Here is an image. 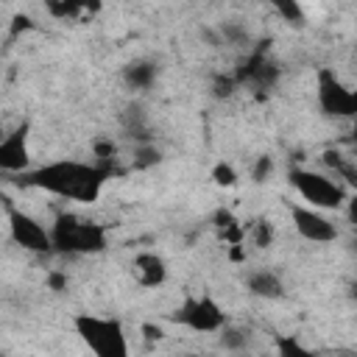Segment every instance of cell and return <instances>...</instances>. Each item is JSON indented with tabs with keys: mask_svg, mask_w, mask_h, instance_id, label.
<instances>
[{
	"mask_svg": "<svg viewBox=\"0 0 357 357\" xmlns=\"http://www.w3.org/2000/svg\"><path fill=\"white\" fill-rule=\"evenodd\" d=\"M218 340H220V346H223L226 351H240V349H245V343H248V332L240 329V326H223Z\"/></svg>",
	"mask_w": 357,
	"mask_h": 357,
	"instance_id": "5bb4252c",
	"label": "cell"
},
{
	"mask_svg": "<svg viewBox=\"0 0 357 357\" xmlns=\"http://www.w3.org/2000/svg\"><path fill=\"white\" fill-rule=\"evenodd\" d=\"M159 75V64L151 59H137L123 70V78L131 89H148Z\"/></svg>",
	"mask_w": 357,
	"mask_h": 357,
	"instance_id": "4fadbf2b",
	"label": "cell"
},
{
	"mask_svg": "<svg viewBox=\"0 0 357 357\" xmlns=\"http://www.w3.org/2000/svg\"><path fill=\"white\" fill-rule=\"evenodd\" d=\"M47 287H50V290H64V287H67V276H64V273H56V271L47 273Z\"/></svg>",
	"mask_w": 357,
	"mask_h": 357,
	"instance_id": "cb8c5ba5",
	"label": "cell"
},
{
	"mask_svg": "<svg viewBox=\"0 0 357 357\" xmlns=\"http://www.w3.org/2000/svg\"><path fill=\"white\" fill-rule=\"evenodd\" d=\"M251 237H254V245L257 248H268L273 243V226L268 220H257L254 229H251Z\"/></svg>",
	"mask_w": 357,
	"mask_h": 357,
	"instance_id": "d6986e66",
	"label": "cell"
},
{
	"mask_svg": "<svg viewBox=\"0 0 357 357\" xmlns=\"http://www.w3.org/2000/svg\"><path fill=\"white\" fill-rule=\"evenodd\" d=\"M346 215H349V223L357 229V192L349 198V206H346Z\"/></svg>",
	"mask_w": 357,
	"mask_h": 357,
	"instance_id": "d4e9b609",
	"label": "cell"
},
{
	"mask_svg": "<svg viewBox=\"0 0 357 357\" xmlns=\"http://www.w3.org/2000/svg\"><path fill=\"white\" fill-rule=\"evenodd\" d=\"M349 296H351V298H354V301H357V282H354V284H351V287H349Z\"/></svg>",
	"mask_w": 357,
	"mask_h": 357,
	"instance_id": "83f0119b",
	"label": "cell"
},
{
	"mask_svg": "<svg viewBox=\"0 0 357 357\" xmlns=\"http://www.w3.org/2000/svg\"><path fill=\"white\" fill-rule=\"evenodd\" d=\"M178 324H184L192 332H220L226 326V312L215 304L212 296H201V298H187L176 315Z\"/></svg>",
	"mask_w": 357,
	"mask_h": 357,
	"instance_id": "52a82bcc",
	"label": "cell"
},
{
	"mask_svg": "<svg viewBox=\"0 0 357 357\" xmlns=\"http://www.w3.org/2000/svg\"><path fill=\"white\" fill-rule=\"evenodd\" d=\"M318 103L329 117H357V89H346L332 70L318 73Z\"/></svg>",
	"mask_w": 357,
	"mask_h": 357,
	"instance_id": "8992f818",
	"label": "cell"
},
{
	"mask_svg": "<svg viewBox=\"0 0 357 357\" xmlns=\"http://www.w3.org/2000/svg\"><path fill=\"white\" fill-rule=\"evenodd\" d=\"M351 137L357 139V117H354V126H351Z\"/></svg>",
	"mask_w": 357,
	"mask_h": 357,
	"instance_id": "f1b7e54d",
	"label": "cell"
},
{
	"mask_svg": "<svg viewBox=\"0 0 357 357\" xmlns=\"http://www.w3.org/2000/svg\"><path fill=\"white\" fill-rule=\"evenodd\" d=\"M220 33H223V39H229L231 45L248 42V31H245L243 25H237V22H223V25H220Z\"/></svg>",
	"mask_w": 357,
	"mask_h": 357,
	"instance_id": "44dd1931",
	"label": "cell"
},
{
	"mask_svg": "<svg viewBox=\"0 0 357 357\" xmlns=\"http://www.w3.org/2000/svg\"><path fill=\"white\" fill-rule=\"evenodd\" d=\"M25 31V28H31V20L28 17H14V25H11V33H17V31Z\"/></svg>",
	"mask_w": 357,
	"mask_h": 357,
	"instance_id": "4316f807",
	"label": "cell"
},
{
	"mask_svg": "<svg viewBox=\"0 0 357 357\" xmlns=\"http://www.w3.org/2000/svg\"><path fill=\"white\" fill-rule=\"evenodd\" d=\"M290 218L296 231L310 243H332L337 237L335 223H329L318 209L312 206H290Z\"/></svg>",
	"mask_w": 357,
	"mask_h": 357,
	"instance_id": "ba28073f",
	"label": "cell"
},
{
	"mask_svg": "<svg viewBox=\"0 0 357 357\" xmlns=\"http://www.w3.org/2000/svg\"><path fill=\"white\" fill-rule=\"evenodd\" d=\"M120 123H123V128H126L128 137H137V139H139V145L151 142L148 114H145V109H142L139 103H128V106L123 109V114H120Z\"/></svg>",
	"mask_w": 357,
	"mask_h": 357,
	"instance_id": "7c38bea8",
	"label": "cell"
},
{
	"mask_svg": "<svg viewBox=\"0 0 357 357\" xmlns=\"http://www.w3.org/2000/svg\"><path fill=\"white\" fill-rule=\"evenodd\" d=\"M237 89V75H218L212 81V95L215 98H229Z\"/></svg>",
	"mask_w": 357,
	"mask_h": 357,
	"instance_id": "ffe728a7",
	"label": "cell"
},
{
	"mask_svg": "<svg viewBox=\"0 0 357 357\" xmlns=\"http://www.w3.org/2000/svg\"><path fill=\"white\" fill-rule=\"evenodd\" d=\"M245 287L251 296L257 298H282L284 296V284L273 271H248L245 273Z\"/></svg>",
	"mask_w": 357,
	"mask_h": 357,
	"instance_id": "8fae6325",
	"label": "cell"
},
{
	"mask_svg": "<svg viewBox=\"0 0 357 357\" xmlns=\"http://www.w3.org/2000/svg\"><path fill=\"white\" fill-rule=\"evenodd\" d=\"M351 248H354V251H357V240H354V243H351Z\"/></svg>",
	"mask_w": 357,
	"mask_h": 357,
	"instance_id": "f546056e",
	"label": "cell"
},
{
	"mask_svg": "<svg viewBox=\"0 0 357 357\" xmlns=\"http://www.w3.org/2000/svg\"><path fill=\"white\" fill-rule=\"evenodd\" d=\"M290 184L296 187V192L312 206V209H340L346 201V190L340 184H335L332 178H326L324 173H312L304 167H293L290 170Z\"/></svg>",
	"mask_w": 357,
	"mask_h": 357,
	"instance_id": "277c9868",
	"label": "cell"
},
{
	"mask_svg": "<svg viewBox=\"0 0 357 357\" xmlns=\"http://www.w3.org/2000/svg\"><path fill=\"white\" fill-rule=\"evenodd\" d=\"M276 349H279V357H318V354H312L310 349H304L293 337H279L276 340Z\"/></svg>",
	"mask_w": 357,
	"mask_h": 357,
	"instance_id": "2e32d148",
	"label": "cell"
},
{
	"mask_svg": "<svg viewBox=\"0 0 357 357\" xmlns=\"http://www.w3.org/2000/svg\"><path fill=\"white\" fill-rule=\"evenodd\" d=\"M28 123L17 126L11 134L3 137L0 142V170L3 173H28Z\"/></svg>",
	"mask_w": 357,
	"mask_h": 357,
	"instance_id": "9c48e42d",
	"label": "cell"
},
{
	"mask_svg": "<svg viewBox=\"0 0 357 357\" xmlns=\"http://www.w3.org/2000/svg\"><path fill=\"white\" fill-rule=\"evenodd\" d=\"M3 201H6V215H8V231H11V240H14L20 248H25V251H36V254L50 251V248H53V237H50V231H45V229L39 226V220L31 218L28 212L11 206L8 198H3Z\"/></svg>",
	"mask_w": 357,
	"mask_h": 357,
	"instance_id": "5b68a950",
	"label": "cell"
},
{
	"mask_svg": "<svg viewBox=\"0 0 357 357\" xmlns=\"http://www.w3.org/2000/svg\"><path fill=\"white\" fill-rule=\"evenodd\" d=\"M212 181H215L218 187H234V184H237V173H234L231 165L218 162V165L212 167Z\"/></svg>",
	"mask_w": 357,
	"mask_h": 357,
	"instance_id": "ac0fdd59",
	"label": "cell"
},
{
	"mask_svg": "<svg viewBox=\"0 0 357 357\" xmlns=\"http://www.w3.org/2000/svg\"><path fill=\"white\" fill-rule=\"evenodd\" d=\"M142 332H145V337H148V340H162V335H165V332H162V326H153V324H145V326H142Z\"/></svg>",
	"mask_w": 357,
	"mask_h": 357,
	"instance_id": "484cf974",
	"label": "cell"
},
{
	"mask_svg": "<svg viewBox=\"0 0 357 357\" xmlns=\"http://www.w3.org/2000/svg\"><path fill=\"white\" fill-rule=\"evenodd\" d=\"M22 184L28 187H39L45 192L70 198V201H81V204H92L100 195L103 181L109 178L98 165H84V162H50L42 165L36 170H28L20 176Z\"/></svg>",
	"mask_w": 357,
	"mask_h": 357,
	"instance_id": "6da1fadb",
	"label": "cell"
},
{
	"mask_svg": "<svg viewBox=\"0 0 357 357\" xmlns=\"http://www.w3.org/2000/svg\"><path fill=\"white\" fill-rule=\"evenodd\" d=\"M271 173H273V159H271V156H257L254 170H251V178H254L257 184H262Z\"/></svg>",
	"mask_w": 357,
	"mask_h": 357,
	"instance_id": "7402d4cb",
	"label": "cell"
},
{
	"mask_svg": "<svg viewBox=\"0 0 357 357\" xmlns=\"http://www.w3.org/2000/svg\"><path fill=\"white\" fill-rule=\"evenodd\" d=\"M134 276L142 287H159L167 279V265L159 254L142 251V254L134 257Z\"/></svg>",
	"mask_w": 357,
	"mask_h": 357,
	"instance_id": "30bf717a",
	"label": "cell"
},
{
	"mask_svg": "<svg viewBox=\"0 0 357 357\" xmlns=\"http://www.w3.org/2000/svg\"><path fill=\"white\" fill-rule=\"evenodd\" d=\"M53 248L61 254H98L106 248V229L92 220H81L73 212H61L53 223Z\"/></svg>",
	"mask_w": 357,
	"mask_h": 357,
	"instance_id": "7a4b0ae2",
	"label": "cell"
},
{
	"mask_svg": "<svg viewBox=\"0 0 357 357\" xmlns=\"http://www.w3.org/2000/svg\"><path fill=\"white\" fill-rule=\"evenodd\" d=\"M273 8L282 14V20H284V22L304 25V11H301V6H298V3H293V0H282V3H276Z\"/></svg>",
	"mask_w": 357,
	"mask_h": 357,
	"instance_id": "e0dca14e",
	"label": "cell"
},
{
	"mask_svg": "<svg viewBox=\"0 0 357 357\" xmlns=\"http://www.w3.org/2000/svg\"><path fill=\"white\" fill-rule=\"evenodd\" d=\"M92 153H95V159H98V162H109V159H114V153H117V145H114L112 139H95V145H92Z\"/></svg>",
	"mask_w": 357,
	"mask_h": 357,
	"instance_id": "603a6c76",
	"label": "cell"
},
{
	"mask_svg": "<svg viewBox=\"0 0 357 357\" xmlns=\"http://www.w3.org/2000/svg\"><path fill=\"white\" fill-rule=\"evenodd\" d=\"M159 159H162L159 148H156V145H151V142H145V145H139V148H137V156H134V167L145 170V167H153V165H159Z\"/></svg>",
	"mask_w": 357,
	"mask_h": 357,
	"instance_id": "9a60e30c",
	"label": "cell"
},
{
	"mask_svg": "<svg viewBox=\"0 0 357 357\" xmlns=\"http://www.w3.org/2000/svg\"><path fill=\"white\" fill-rule=\"evenodd\" d=\"M75 332L89 346L95 357H128V340L114 318H98V315H75Z\"/></svg>",
	"mask_w": 357,
	"mask_h": 357,
	"instance_id": "3957f363",
	"label": "cell"
}]
</instances>
